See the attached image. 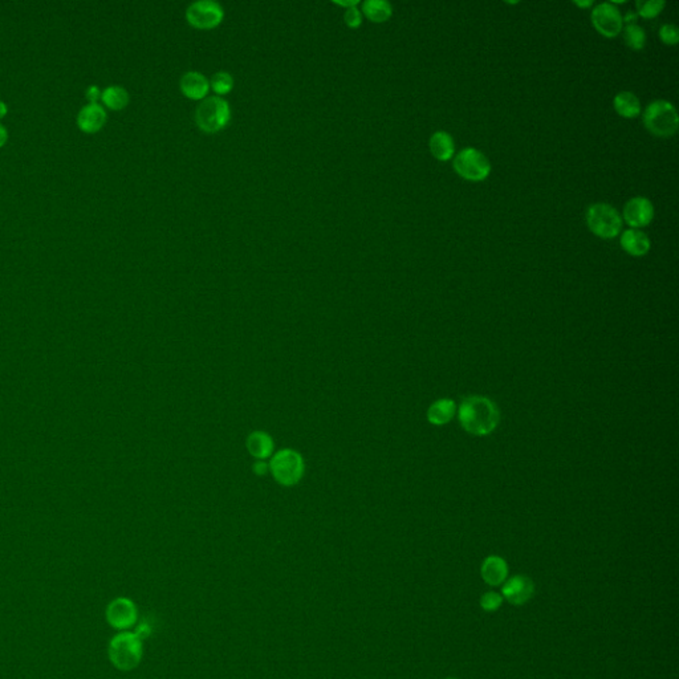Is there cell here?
Here are the masks:
<instances>
[{"label":"cell","mask_w":679,"mask_h":679,"mask_svg":"<svg viewBox=\"0 0 679 679\" xmlns=\"http://www.w3.org/2000/svg\"><path fill=\"white\" fill-rule=\"evenodd\" d=\"M460 421L463 429L471 434L487 435L499 423V412L491 400L474 395L460 405Z\"/></svg>","instance_id":"cell-1"},{"label":"cell","mask_w":679,"mask_h":679,"mask_svg":"<svg viewBox=\"0 0 679 679\" xmlns=\"http://www.w3.org/2000/svg\"><path fill=\"white\" fill-rule=\"evenodd\" d=\"M108 653L117 669L130 671L142 660V640L135 633L123 631L112 638Z\"/></svg>","instance_id":"cell-2"},{"label":"cell","mask_w":679,"mask_h":679,"mask_svg":"<svg viewBox=\"0 0 679 679\" xmlns=\"http://www.w3.org/2000/svg\"><path fill=\"white\" fill-rule=\"evenodd\" d=\"M643 124L651 134L668 138L677 133L679 117L675 106L666 100H655L643 112Z\"/></svg>","instance_id":"cell-3"},{"label":"cell","mask_w":679,"mask_h":679,"mask_svg":"<svg viewBox=\"0 0 679 679\" xmlns=\"http://www.w3.org/2000/svg\"><path fill=\"white\" fill-rule=\"evenodd\" d=\"M230 118V104L223 97H206L195 110V123L204 133H218L227 126Z\"/></svg>","instance_id":"cell-4"},{"label":"cell","mask_w":679,"mask_h":679,"mask_svg":"<svg viewBox=\"0 0 679 679\" xmlns=\"http://www.w3.org/2000/svg\"><path fill=\"white\" fill-rule=\"evenodd\" d=\"M586 223L594 235L603 239L616 238L622 230L620 212L608 203H594L586 210Z\"/></svg>","instance_id":"cell-5"},{"label":"cell","mask_w":679,"mask_h":679,"mask_svg":"<svg viewBox=\"0 0 679 679\" xmlns=\"http://www.w3.org/2000/svg\"><path fill=\"white\" fill-rule=\"evenodd\" d=\"M454 169L462 178L478 182L486 180L491 172L487 157L475 147H465L454 158Z\"/></svg>","instance_id":"cell-6"},{"label":"cell","mask_w":679,"mask_h":679,"mask_svg":"<svg viewBox=\"0 0 679 679\" xmlns=\"http://www.w3.org/2000/svg\"><path fill=\"white\" fill-rule=\"evenodd\" d=\"M224 18V10L214 0H198L186 10L187 23L197 29H212L218 27Z\"/></svg>","instance_id":"cell-7"},{"label":"cell","mask_w":679,"mask_h":679,"mask_svg":"<svg viewBox=\"0 0 679 679\" xmlns=\"http://www.w3.org/2000/svg\"><path fill=\"white\" fill-rule=\"evenodd\" d=\"M592 24L605 38H614L622 31L623 20L614 3H600L592 10Z\"/></svg>","instance_id":"cell-8"},{"label":"cell","mask_w":679,"mask_h":679,"mask_svg":"<svg viewBox=\"0 0 679 679\" xmlns=\"http://www.w3.org/2000/svg\"><path fill=\"white\" fill-rule=\"evenodd\" d=\"M138 618L135 603L126 598L118 597L106 608V621L117 631H126L133 626Z\"/></svg>","instance_id":"cell-9"},{"label":"cell","mask_w":679,"mask_h":679,"mask_svg":"<svg viewBox=\"0 0 679 679\" xmlns=\"http://www.w3.org/2000/svg\"><path fill=\"white\" fill-rule=\"evenodd\" d=\"M622 217L631 229H640L649 226L654 218V206L645 197H634L626 202Z\"/></svg>","instance_id":"cell-10"},{"label":"cell","mask_w":679,"mask_h":679,"mask_svg":"<svg viewBox=\"0 0 679 679\" xmlns=\"http://www.w3.org/2000/svg\"><path fill=\"white\" fill-rule=\"evenodd\" d=\"M271 469L274 471L275 477L280 483L284 484H292L295 483L297 479L300 478L301 471H303V465L299 455L292 452V451H281L272 460Z\"/></svg>","instance_id":"cell-11"},{"label":"cell","mask_w":679,"mask_h":679,"mask_svg":"<svg viewBox=\"0 0 679 679\" xmlns=\"http://www.w3.org/2000/svg\"><path fill=\"white\" fill-rule=\"evenodd\" d=\"M534 594L535 585L527 576H514L507 580L502 588L503 597L517 606L524 605L528 600L532 598Z\"/></svg>","instance_id":"cell-12"},{"label":"cell","mask_w":679,"mask_h":679,"mask_svg":"<svg viewBox=\"0 0 679 679\" xmlns=\"http://www.w3.org/2000/svg\"><path fill=\"white\" fill-rule=\"evenodd\" d=\"M180 86L183 96L198 101L207 97L210 90V80L201 72L189 71L181 77Z\"/></svg>","instance_id":"cell-13"},{"label":"cell","mask_w":679,"mask_h":679,"mask_svg":"<svg viewBox=\"0 0 679 679\" xmlns=\"http://www.w3.org/2000/svg\"><path fill=\"white\" fill-rule=\"evenodd\" d=\"M106 110L100 104H86L77 115V125L85 133H96L105 125Z\"/></svg>","instance_id":"cell-14"},{"label":"cell","mask_w":679,"mask_h":679,"mask_svg":"<svg viewBox=\"0 0 679 679\" xmlns=\"http://www.w3.org/2000/svg\"><path fill=\"white\" fill-rule=\"evenodd\" d=\"M620 243H621L622 249L631 256H643L651 249L649 237L643 231L637 230V229L623 231Z\"/></svg>","instance_id":"cell-15"},{"label":"cell","mask_w":679,"mask_h":679,"mask_svg":"<svg viewBox=\"0 0 679 679\" xmlns=\"http://www.w3.org/2000/svg\"><path fill=\"white\" fill-rule=\"evenodd\" d=\"M507 563L499 556H489L482 564V577L492 586L504 583L507 579Z\"/></svg>","instance_id":"cell-16"},{"label":"cell","mask_w":679,"mask_h":679,"mask_svg":"<svg viewBox=\"0 0 679 679\" xmlns=\"http://www.w3.org/2000/svg\"><path fill=\"white\" fill-rule=\"evenodd\" d=\"M430 150L432 155L440 161L451 160L455 153V144L451 134L443 130L432 134L430 138Z\"/></svg>","instance_id":"cell-17"},{"label":"cell","mask_w":679,"mask_h":679,"mask_svg":"<svg viewBox=\"0 0 679 679\" xmlns=\"http://www.w3.org/2000/svg\"><path fill=\"white\" fill-rule=\"evenodd\" d=\"M613 105L616 112L625 118H633L640 115L641 112V103L638 97L629 90L620 92L617 96L614 97Z\"/></svg>","instance_id":"cell-18"},{"label":"cell","mask_w":679,"mask_h":679,"mask_svg":"<svg viewBox=\"0 0 679 679\" xmlns=\"http://www.w3.org/2000/svg\"><path fill=\"white\" fill-rule=\"evenodd\" d=\"M361 12L373 23H383L390 19L393 7L386 0H365Z\"/></svg>","instance_id":"cell-19"},{"label":"cell","mask_w":679,"mask_h":679,"mask_svg":"<svg viewBox=\"0 0 679 679\" xmlns=\"http://www.w3.org/2000/svg\"><path fill=\"white\" fill-rule=\"evenodd\" d=\"M457 413L455 402L451 400H440L432 403L427 413V418L432 425H445L454 418Z\"/></svg>","instance_id":"cell-20"},{"label":"cell","mask_w":679,"mask_h":679,"mask_svg":"<svg viewBox=\"0 0 679 679\" xmlns=\"http://www.w3.org/2000/svg\"><path fill=\"white\" fill-rule=\"evenodd\" d=\"M101 100L106 108L112 110H121L129 104L130 96L124 86L110 85L103 90Z\"/></svg>","instance_id":"cell-21"},{"label":"cell","mask_w":679,"mask_h":679,"mask_svg":"<svg viewBox=\"0 0 679 679\" xmlns=\"http://www.w3.org/2000/svg\"><path fill=\"white\" fill-rule=\"evenodd\" d=\"M623 38L631 49L640 51L645 47L646 33H645V29L637 23H629L623 29Z\"/></svg>","instance_id":"cell-22"},{"label":"cell","mask_w":679,"mask_h":679,"mask_svg":"<svg viewBox=\"0 0 679 679\" xmlns=\"http://www.w3.org/2000/svg\"><path fill=\"white\" fill-rule=\"evenodd\" d=\"M210 88H212V90L217 95L224 96V95L230 93L232 88H234V77L231 76L229 72H224V71L217 72L211 77Z\"/></svg>","instance_id":"cell-23"},{"label":"cell","mask_w":679,"mask_h":679,"mask_svg":"<svg viewBox=\"0 0 679 679\" xmlns=\"http://www.w3.org/2000/svg\"><path fill=\"white\" fill-rule=\"evenodd\" d=\"M665 4L666 3L663 0H638L636 3L638 14L641 15L642 18H646V19H651V18H655L657 15H660V11L663 10V7H665Z\"/></svg>","instance_id":"cell-24"},{"label":"cell","mask_w":679,"mask_h":679,"mask_svg":"<svg viewBox=\"0 0 679 679\" xmlns=\"http://www.w3.org/2000/svg\"><path fill=\"white\" fill-rule=\"evenodd\" d=\"M249 446L251 452L258 455V457H266L269 454V450L272 449L271 440L266 438L264 435H261V434H255L254 437H251Z\"/></svg>","instance_id":"cell-25"},{"label":"cell","mask_w":679,"mask_h":679,"mask_svg":"<svg viewBox=\"0 0 679 679\" xmlns=\"http://www.w3.org/2000/svg\"><path fill=\"white\" fill-rule=\"evenodd\" d=\"M660 38L666 46H675L679 41V28L675 24H663L660 28Z\"/></svg>","instance_id":"cell-26"},{"label":"cell","mask_w":679,"mask_h":679,"mask_svg":"<svg viewBox=\"0 0 679 679\" xmlns=\"http://www.w3.org/2000/svg\"><path fill=\"white\" fill-rule=\"evenodd\" d=\"M502 603H503V597L497 592H487L480 598V606L487 612L497 611L502 606Z\"/></svg>","instance_id":"cell-27"},{"label":"cell","mask_w":679,"mask_h":679,"mask_svg":"<svg viewBox=\"0 0 679 679\" xmlns=\"http://www.w3.org/2000/svg\"><path fill=\"white\" fill-rule=\"evenodd\" d=\"M344 21L349 28H358L363 23V12L357 9V6L349 7L345 10Z\"/></svg>","instance_id":"cell-28"},{"label":"cell","mask_w":679,"mask_h":679,"mask_svg":"<svg viewBox=\"0 0 679 679\" xmlns=\"http://www.w3.org/2000/svg\"><path fill=\"white\" fill-rule=\"evenodd\" d=\"M103 92L97 85H90L86 88L85 96L89 100V104H98V100H101Z\"/></svg>","instance_id":"cell-29"},{"label":"cell","mask_w":679,"mask_h":679,"mask_svg":"<svg viewBox=\"0 0 679 679\" xmlns=\"http://www.w3.org/2000/svg\"><path fill=\"white\" fill-rule=\"evenodd\" d=\"M7 140H9V132L4 125L0 124V147L7 142Z\"/></svg>","instance_id":"cell-30"},{"label":"cell","mask_w":679,"mask_h":679,"mask_svg":"<svg viewBox=\"0 0 679 679\" xmlns=\"http://www.w3.org/2000/svg\"><path fill=\"white\" fill-rule=\"evenodd\" d=\"M333 3L341 6V7H345V9H349V7H354L358 4V0H351V1H340V0H335Z\"/></svg>","instance_id":"cell-31"},{"label":"cell","mask_w":679,"mask_h":679,"mask_svg":"<svg viewBox=\"0 0 679 679\" xmlns=\"http://www.w3.org/2000/svg\"><path fill=\"white\" fill-rule=\"evenodd\" d=\"M9 112V108L6 105L4 101H0V118H3L4 115H7Z\"/></svg>","instance_id":"cell-32"},{"label":"cell","mask_w":679,"mask_h":679,"mask_svg":"<svg viewBox=\"0 0 679 679\" xmlns=\"http://www.w3.org/2000/svg\"><path fill=\"white\" fill-rule=\"evenodd\" d=\"M574 4H577L579 7H584V9H585V7H589V6H592V4H594V1H574Z\"/></svg>","instance_id":"cell-33"},{"label":"cell","mask_w":679,"mask_h":679,"mask_svg":"<svg viewBox=\"0 0 679 679\" xmlns=\"http://www.w3.org/2000/svg\"><path fill=\"white\" fill-rule=\"evenodd\" d=\"M449 679H454V678H449Z\"/></svg>","instance_id":"cell-34"}]
</instances>
